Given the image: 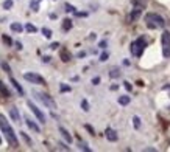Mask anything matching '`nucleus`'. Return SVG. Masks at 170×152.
Instances as JSON below:
<instances>
[{
	"mask_svg": "<svg viewBox=\"0 0 170 152\" xmlns=\"http://www.w3.org/2000/svg\"><path fill=\"white\" fill-rule=\"evenodd\" d=\"M23 79L25 81H28V82H31V84H39V86H44L45 84V79L42 78L41 74H38V73H23Z\"/></svg>",
	"mask_w": 170,
	"mask_h": 152,
	"instance_id": "7",
	"label": "nucleus"
},
{
	"mask_svg": "<svg viewBox=\"0 0 170 152\" xmlns=\"http://www.w3.org/2000/svg\"><path fill=\"white\" fill-rule=\"evenodd\" d=\"M41 2H42V0H31V2H30V8H31V11L38 13V11H39V6H41Z\"/></svg>",
	"mask_w": 170,
	"mask_h": 152,
	"instance_id": "19",
	"label": "nucleus"
},
{
	"mask_svg": "<svg viewBox=\"0 0 170 152\" xmlns=\"http://www.w3.org/2000/svg\"><path fill=\"white\" fill-rule=\"evenodd\" d=\"M11 31L13 33H22L23 31V27H22V25L20 23H17V22H14V23H11Z\"/></svg>",
	"mask_w": 170,
	"mask_h": 152,
	"instance_id": "18",
	"label": "nucleus"
},
{
	"mask_svg": "<svg viewBox=\"0 0 170 152\" xmlns=\"http://www.w3.org/2000/svg\"><path fill=\"white\" fill-rule=\"evenodd\" d=\"M161 42H162V56L168 58L170 56V31H167V30L162 31Z\"/></svg>",
	"mask_w": 170,
	"mask_h": 152,
	"instance_id": "5",
	"label": "nucleus"
},
{
	"mask_svg": "<svg viewBox=\"0 0 170 152\" xmlns=\"http://www.w3.org/2000/svg\"><path fill=\"white\" fill-rule=\"evenodd\" d=\"M117 89H119V86H115V84H114V86H111V90H117Z\"/></svg>",
	"mask_w": 170,
	"mask_h": 152,
	"instance_id": "44",
	"label": "nucleus"
},
{
	"mask_svg": "<svg viewBox=\"0 0 170 152\" xmlns=\"http://www.w3.org/2000/svg\"><path fill=\"white\" fill-rule=\"evenodd\" d=\"M84 127H86V131H87L91 135H95V131H94V127H92L91 124H84Z\"/></svg>",
	"mask_w": 170,
	"mask_h": 152,
	"instance_id": "32",
	"label": "nucleus"
},
{
	"mask_svg": "<svg viewBox=\"0 0 170 152\" xmlns=\"http://www.w3.org/2000/svg\"><path fill=\"white\" fill-rule=\"evenodd\" d=\"M13 8V0H5V2H3V10H11Z\"/></svg>",
	"mask_w": 170,
	"mask_h": 152,
	"instance_id": "26",
	"label": "nucleus"
},
{
	"mask_svg": "<svg viewBox=\"0 0 170 152\" xmlns=\"http://www.w3.org/2000/svg\"><path fill=\"white\" fill-rule=\"evenodd\" d=\"M119 104L120 106H128L130 103H131V96H128V95H122V96H119Z\"/></svg>",
	"mask_w": 170,
	"mask_h": 152,
	"instance_id": "16",
	"label": "nucleus"
},
{
	"mask_svg": "<svg viewBox=\"0 0 170 152\" xmlns=\"http://www.w3.org/2000/svg\"><path fill=\"white\" fill-rule=\"evenodd\" d=\"M81 109L84 112H89V103H87V99H81Z\"/></svg>",
	"mask_w": 170,
	"mask_h": 152,
	"instance_id": "27",
	"label": "nucleus"
},
{
	"mask_svg": "<svg viewBox=\"0 0 170 152\" xmlns=\"http://www.w3.org/2000/svg\"><path fill=\"white\" fill-rule=\"evenodd\" d=\"M133 126H134L136 129H140V118H139L137 115L133 116Z\"/></svg>",
	"mask_w": 170,
	"mask_h": 152,
	"instance_id": "23",
	"label": "nucleus"
},
{
	"mask_svg": "<svg viewBox=\"0 0 170 152\" xmlns=\"http://www.w3.org/2000/svg\"><path fill=\"white\" fill-rule=\"evenodd\" d=\"M120 76V70L117 68V67H114V68H111V71H109V78H112V79H115V78H119Z\"/></svg>",
	"mask_w": 170,
	"mask_h": 152,
	"instance_id": "20",
	"label": "nucleus"
},
{
	"mask_svg": "<svg viewBox=\"0 0 170 152\" xmlns=\"http://www.w3.org/2000/svg\"><path fill=\"white\" fill-rule=\"evenodd\" d=\"M86 56V53L84 51H81V53H78V58H84Z\"/></svg>",
	"mask_w": 170,
	"mask_h": 152,
	"instance_id": "43",
	"label": "nucleus"
},
{
	"mask_svg": "<svg viewBox=\"0 0 170 152\" xmlns=\"http://www.w3.org/2000/svg\"><path fill=\"white\" fill-rule=\"evenodd\" d=\"M162 89H164V90H170V86H164Z\"/></svg>",
	"mask_w": 170,
	"mask_h": 152,
	"instance_id": "45",
	"label": "nucleus"
},
{
	"mask_svg": "<svg viewBox=\"0 0 170 152\" xmlns=\"http://www.w3.org/2000/svg\"><path fill=\"white\" fill-rule=\"evenodd\" d=\"M23 28H25L28 33H38V28L34 27V25H31V23H27V25H25V27H23Z\"/></svg>",
	"mask_w": 170,
	"mask_h": 152,
	"instance_id": "22",
	"label": "nucleus"
},
{
	"mask_svg": "<svg viewBox=\"0 0 170 152\" xmlns=\"http://www.w3.org/2000/svg\"><path fill=\"white\" fill-rule=\"evenodd\" d=\"M2 39H3V42H5V44H6V45H10V47H11V45H13V44H14V42H13V40H11V37H8V36H6V34H3V36H2Z\"/></svg>",
	"mask_w": 170,
	"mask_h": 152,
	"instance_id": "28",
	"label": "nucleus"
},
{
	"mask_svg": "<svg viewBox=\"0 0 170 152\" xmlns=\"http://www.w3.org/2000/svg\"><path fill=\"white\" fill-rule=\"evenodd\" d=\"M0 129H2V134L5 135V138H6V141H8V144H10L11 147H19L17 135H16L14 129L11 127L10 121L6 120V116L2 115V113H0Z\"/></svg>",
	"mask_w": 170,
	"mask_h": 152,
	"instance_id": "1",
	"label": "nucleus"
},
{
	"mask_svg": "<svg viewBox=\"0 0 170 152\" xmlns=\"http://www.w3.org/2000/svg\"><path fill=\"white\" fill-rule=\"evenodd\" d=\"M72 27H74V22H72V19H64V20H63V25H61L63 31H70Z\"/></svg>",
	"mask_w": 170,
	"mask_h": 152,
	"instance_id": "14",
	"label": "nucleus"
},
{
	"mask_svg": "<svg viewBox=\"0 0 170 152\" xmlns=\"http://www.w3.org/2000/svg\"><path fill=\"white\" fill-rule=\"evenodd\" d=\"M80 149H83V150H86V152H91V147H89L84 141H80Z\"/></svg>",
	"mask_w": 170,
	"mask_h": 152,
	"instance_id": "31",
	"label": "nucleus"
},
{
	"mask_svg": "<svg viewBox=\"0 0 170 152\" xmlns=\"http://www.w3.org/2000/svg\"><path fill=\"white\" fill-rule=\"evenodd\" d=\"M61 59H63V62H69L72 59V55L69 53V50H66V48L61 50Z\"/></svg>",
	"mask_w": 170,
	"mask_h": 152,
	"instance_id": "17",
	"label": "nucleus"
},
{
	"mask_svg": "<svg viewBox=\"0 0 170 152\" xmlns=\"http://www.w3.org/2000/svg\"><path fill=\"white\" fill-rule=\"evenodd\" d=\"M0 144H2V137H0Z\"/></svg>",
	"mask_w": 170,
	"mask_h": 152,
	"instance_id": "46",
	"label": "nucleus"
},
{
	"mask_svg": "<svg viewBox=\"0 0 170 152\" xmlns=\"http://www.w3.org/2000/svg\"><path fill=\"white\" fill-rule=\"evenodd\" d=\"M145 22H147L148 28H164L165 27V20L156 13H148L145 16Z\"/></svg>",
	"mask_w": 170,
	"mask_h": 152,
	"instance_id": "3",
	"label": "nucleus"
},
{
	"mask_svg": "<svg viewBox=\"0 0 170 152\" xmlns=\"http://www.w3.org/2000/svg\"><path fill=\"white\" fill-rule=\"evenodd\" d=\"M2 68H3V70H5L8 74H11V68H10V65H8L6 62H2Z\"/></svg>",
	"mask_w": 170,
	"mask_h": 152,
	"instance_id": "33",
	"label": "nucleus"
},
{
	"mask_svg": "<svg viewBox=\"0 0 170 152\" xmlns=\"http://www.w3.org/2000/svg\"><path fill=\"white\" fill-rule=\"evenodd\" d=\"M34 96H36V99H38V101H41V103H42L45 107H48L50 110H56V109H58L56 101H55L50 95L42 93V92H34Z\"/></svg>",
	"mask_w": 170,
	"mask_h": 152,
	"instance_id": "4",
	"label": "nucleus"
},
{
	"mask_svg": "<svg viewBox=\"0 0 170 152\" xmlns=\"http://www.w3.org/2000/svg\"><path fill=\"white\" fill-rule=\"evenodd\" d=\"M0 93H2V96H5V98H10V96H11L10 89H8V87H6V84H5V82H2V81H0Z\"/></svg>",
	"mask_w": 170,
	"mask_h": 152,
	"instance_id": "15",
	"label": "nucleus"
},
{
	"mask_svg": "<svg viewBox=\"0 0 170 152\" xmlns=\"http://www.w3.org/2000/svg\"><path fill=\"white\" fill-rule=\"evenodd\" d=\"M74 14H75V16H78V17H87V13H84V11H83V13H78V11H75Z\"/></svg>",
	"mask_w": 170,
	"mask_h": 152,
	"instance_id": "37",
	"label": "nucleus"
},
{
	"mask_svg": "<svg viewBox=\"0 0 170 152\" xmlns=\"http://www.w3.org/2000/svg\"><path fill=\"white\" fill-rule=\"evenodd\" d=\"M10 116H11V120H13V121L20 123V113H19L17 107H11V109H10Z\"/></svg>",
	"mask_w": 170,
	"mask_h": 152,
	"instance_id": "12",
	"label": "nucleus"
},
{
	"mask_svg": "<svg viewBox=\"0 0 170 152\" xmlns=\"http://www.w3.org/2000/svg\"><path fill=\"white\" fill-rule=\"evenodd\" d=\"M41 31H42L44 37H47V39H52V34H53V33H52V30H50V28H45V27H44Z\"/></svg>",
	"mask_w": 170,
	"mask_h": 152,
	"instance_id": "21",
	"label": "nucleus"
},
{
	"mask_svg": "<svg viewBox=\"0 0 170 152\" xmlns=\"http://www.w3.org/2000/svg\"><path fill=\"white\" fill-rule=\"evenodd\" d=\"M50 59H52L50 56H44V58H42V62H50Z\"/></svg>",
	"mask_w": 170,
	"mask_h": 152,
	"instance_id": "40",
	"label": "nucleus"
},
{
	"mask_svg": "<svg viewBox=\"0 0 170 152\" xmlns=\"http://www.w3.org/2000/svg\"><path fill=\"white\" fill-rule=\"evenodd\" d=\"M108 58H109V55H108L106 51L100 55V61H102V62H105V61H108Z\"/></svg>",
	"mask_w": 170,
	"mask_h": 152,
	"instance_id": "34",
	"label": "nucleus"
},
{
	"mask_svg": "<svg viewBox=\"0 0 170 152\" xmlns=\"http://www.w3.org/2000/svg\"><path fill=\"white\" fill-rule=\"evenodd\" d=\"M14 45H16V48H17V50H22V48H23V47H22V44H20V42H16V44H14Z\"/></svg>",
	"mask_w": 170,
	"mask_h": 152,
	"instance_id": "41",
	"label": "nucleus"
},
{
	"mask_svg": "<svg viewBox=\"0 0 170 152\" xmlns=\"http://www.w3.org/2000/svg\"><path fill=\"white\" fill-rule=\"evenodd\" d=\"M145 152H153V150H156V149H153V147H147V149H144Z\"/></svg>",
	"mask_w": 170,
	"mask_h": 152,
	"instance_id": "42",
	"label": "nucleus"
},
{
	"mask_svg": "<svg viewBox=\"0 0 170 152\" xmlns=\"http://www.w3.org/2000/svg\"><path fill=\"white\" fill-rule=\"evenodd\" d=\"M64 8H66L67 13H75V11H77V8H75L74 5H70V3H64Z\"/></svg>",
	"mask_w": 170,
	"mask_h": 152,
	"instance_id": "24",
	"label": "nucleus"
},
{
	"mask_svg": "<svg viewBox=\"0 0 170 152\" xmlns=\"http://www.w3.org/2000/svg\"><path fill=\"white\" fill-rule=\"evenodd\" d=\"M92 84H94V86H99V84H100V78H99V76L92 78Z\"/></svg>",
	"mask_w": 170,
	"mask_h": 152,
	"instance_id": "36",
	"label": "nucleus"
},
{
	"mask_svg": "<svg viewBox=\"0 0 170 152\" xmlns=\"http://www.w3.org/2000/svg\"><path fill=\"white\" fill-rule=\"evenodd\" d=\"M72 89H70V86H66V84H61L59 86V92L61 93H64V92H70Z\"/></svg>",
	"mask_w": 170,
	"mask_h": 152,
	"instance_id": "29",
	"label": "nucleus"
},
{
	"mask_svg": "<svg viewBox=\"0 0 170 152\" xmlns=\"http://www.w3.org/2000/svg\"><path fill=\"white\" fill-rule=\"evenodd\" d=\"M59 134H61V137L64 138V141H66L67 144H70L72 140H74V138H72V135L69 134V131H67L66 127H63V126H59Z\"/></svg>",
	"mask_w": 170,
	"mask_h": 152,
	"instance_id": "10",
	"label": "nucleus"
},
{
	"mask_svg": "<svg viewBox=\"0 0 170 152\" xmlns=\"http://www.w3.org/2000/svg\"><path fill=\"white\" fill-rule=\"evenodd\" d=\"M25 123H27V126L31 129V131H34V132H41V129H39V124H36L30 116H25Z\"/></svg>",
	"mask_w": 170,
	"mask_h": 152,
	"instance_id": "11",
	"label": "nucleus"
},
{
	"mask_svg": "<svg viewBox=\"0 0 170 152\" xmlns=\"http://www.w3.org/2000/svg\"><path fill=\"white\" fill-rule=\"evenodd\" d=\"M145 47H147V40L144 39V36H140V37H137L134 42H131V45H130V51H131L133 56L140 58V56L144 55Z\"/></svg>",
	"mask_w": 170,
	"mask_h": 152,
	"instance_id": "2",
	"label": "nucleus"
},
{
	"mask_svg": "<svg viewBox=\"0 0 170 152\" xmlns=\"http://www.w3.org/2000/svg\"><path fill=\"white\" fill-rule=\"evenodd\" d=\"M58 47H59V44H58V42H53V44L50 45V48H52V50H56Z\"/></svg>",
	"mask_w": 170,
	"mask_h": 152,
	"instance_id": "39",
	"label": "nucleus"
},
{
	"mask_svg": "<svg viewBox=\"0 0 170 152\" xmlns=\"http://www.w3.org/2000/svg\"><path fill=\"white\" fill-rule=\"evenodd\" d=\"M133 5L137 6V8H144L145 6V3L142 2V0H133Z\"/></svg>",
	"mask_w": 170,
	"mask_h": 152,
	"instance_id": "30",
	"label": "nucleus"
},
{
	"mask_svg": "<svg viewBox=\"0 0 170 152\" xmlns=\"http://www.w3.org/2000/svg\"><path fill=\"white\" fill-rule=\"evenodd\" d=\"M10 82H11V84H13V87H14V89L17 90V93H19L20 96H23V93H25V92H23L22 86H20V84H19V82H17V81H16L14 78H13V76H10Z\"/></svg>",
	"mask_w": 170,
	"mask_h": 152,
	"instance_id": "13",
	"label": "nucleus"
},
{
	"mask_svg": "<svg viewBox=\"0 0 170 152\" xmlns=\"http://www.w3.org/2000/svg\"><path fill=\"white\" fill-rule=\"evenodd\" d=\"M20 137H22L23 140H25V141H27V144H28V146H31V144H33V141H31V138H30V137H28V135H27L25 132H20Z\"/></svg>",
	"mask_w": 170,
	"mask_h": 152,
	"instance_id": "25",
	"label": "nucleus"
},
{
	"mask_svg": "<svg viewBox=\"0 0 170 152\" xmlns=\"http://www.w3.org/2000/svg\"><path fill=\"white\" fill-rule=\"evenodd\" d=\"M53 2H55V0H53Z\"/></svg>",
	"mask_w": 170,
	"mask_h": 152,
	"instance_id": "47",
	"label": "nucleus"
},
{
	"mask_svg": "<svg viewBox=\"0 0 170 152\" xmlns=\"http://www.w3.org/2000/svg\"><path fill=\"white\" fill-rule=\"evenodd\" d=\"M27 106H28V109L34 113V116L38 118V121L41 123V124H45V121H47V118H45V115H44V112L36 106V104H33L31 101H27Z\"/></svg>",
	"mask_w": 170,
	"mask_h": 152,
	"instance_id": "6",
	"label": "nucleus"
},
{
	"mask_svg": "<svg viewBox=\"0 0 170 152\" xmlns=\"http://www.w3.org/2000/svg\"><path fill=\"white\" fill-rule=\"evenodd\" d=\"M106 45H108V42H106V40H100V44H99V47H100L102 50H105V48H106Z\"/></svg>",
	"mask_w": 170,
	"mask_h": 152,
	"instance_id": "38",
	"label": "nucleus"
},
{
	"mask_svg": "<svg viewBox=\"0 0 170 152\" xmlns=\"http://www.w3.org/2000/svg\"><path fill=\"white\" fill-rule=\"evenodd\" d=\"M142 10H144V8L134 6V10H131V13H130V22H136V20L142 16Z\"/></svg>",
	"mask_w": 170,
	"mask_h": 152,
	"instance_id": "9",
	"label": "nucleus"
},
{
	"mask_svg": "<svg viewBox=\"0 0 170 152\" xmlns=\"http://www.w3.org/2000/svg\"><path fill=\"white\" fill-rule=\"evenodd\" d=\"M123 87H125L128 92H131V90H133V86H131V82H128V81H125V82H123Z\"/></svg>",
	"mask_w": 170,
	"mask_h": 152,
	"instance_id": "35",
	"label": "nucleus"
},
{
	"mask_svg": "<svg viewBox=\"0 0 170 152\" xmlns=\"http://www.w3.org/2000/svg\"><path fill=\"white\" fill-rule=\"evenodd\" d=\"M105 135H106V140H108V141H111V143H115V141L119 140L117 132H115L114 129H111V127H108V129L105 131Z\"/></svg>",
	"mask_w": 170,
	"mask_h": 152,
	"instance_id": "8",
	"label": "nucleus"
}]
</instances>
